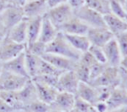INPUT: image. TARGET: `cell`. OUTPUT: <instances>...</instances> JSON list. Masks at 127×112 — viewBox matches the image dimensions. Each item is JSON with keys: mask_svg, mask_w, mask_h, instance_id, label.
I'll list each match as a JSON object with an SVG mask.
<instances>
[{"mask_svg": "<svg viewBox=\"0 0 127 112\" xmlns=\"http://www.w3.org/2000/svg\"><path fill=\"white\" fill-rule=\"evenodd\" d=\"M46 53L68 57L76 61H78L82 56V53L73 47L60 31H59L53 41L46 44Z\"/></svg>", "mask_w": 127, "mask_h": 112, "instance_id": "6da1fadb", "label": "cell"}, {"mask_svg": "<svg viewBox=\"0 0 127 112\" xmlns=\"http://www.w3.org/2000/svg\"><path fill=\"white\" fill-rule=\"evenodd\" d=\"M30 78L2 69L0 74V92H16L21 89Z\"/></svg>", "mask_w": 127, "mask_h": 112, "instance_id": "7a4b0ae2", "label": "cell"}, {"mask_svg": "<svg viewBox=\"0 0 127 112\" xmlns=\"http://www.w3.org/2000/svg\"><path fill=\"white\" fill-rule=\"evenodd\" d=\"M46 15L59 30L63 24L72 18L74 13L72 7L66 2L49 9Z\"/></svg>", "mask_w": 127, "mask_h": 112, "instance_id": "3957f363", "label": "cell"}, {"mask_svg": "<svg viewBox=\"0 0 127 112\" xmlns=\"http://www.w3.org/2000/svg\"><path fill=\"white\" fill-rule=\"evenodd\" d=\"M93 87L111 86L116 87L121 85V73L119 67L107 66L105 69L94 80L89 83Z\"/></svg>", "mask_w": 127, "mask_h": 112, "instance_id": "277c9868", "label": "cell"}, {"mask_svg": "<svg viewBox=\"0 0 127 112\" xmlns=\"http://www.w3.org/2000/svg\"><path fill=\"white\" fill-rule=\"evenodd\" d=\"M27 45L12 41L7 36L0 42V60L2 63L8 61L25 51Z\"/></svg>", "mask_w": 127, "mask_h": 112, "instance_id": "5b68a950", "label": "cell"}, {"mask_svg": "<svg viewBox=\"0 0 127 112\" xmlns=\"http://www.w3.org/2000/svg\"><path fill=\"white\" fill-rule=\"evenodd\" d=\"M74 16L82 20L89 27H106L104 16L99 13L86 7L85 5L73 10Z\"/></svg>", "mask_w": 127, "mask_h": 112, "instance_id": "8992f818", "label": "cell"}, {"mask_svg": "<svg viewBox=\"0 0 127 112\" xmlns=\"http://www.w3.org/2000/svg\"><path fill=\"white\" fill-rule=\"evenodd\" d=\"M79 82V80L73 70L65 71L59 76L56 89L59 92L76 94Z\"/></svg>", "mask_w": 127, "mask_h": 112, "instance_id": "52a82bcc", "label": "cell"}, {"mask_svg": "<svg viewBox=\"0 0 127 112\" xmlns=\"http://www.w3.org/2000/svg\"><path fill=\"white\" fill-rule=\"evenodd\" d=\"M92 45L103 47L107 42L114 38L113 34L107 27H90L86 35Z\"/></svg>", "mask_w": 127, "mask_h": 112, "instance_id": "ba28073f", "label": "cell"}, {"mask_svg": "<svg viewBox=\"0 0 127 112\" xmlns=\"http://www.w3.org/2000/svg\"><path fill=\"white\" fill-rule=\"evenodd\" d=\"M76 95L71 93L59 92L54 101L49 105L50 110L57 112H65L73 109Z\"/></svg>", "mask_w": 127, "mask_h": 112, "instance_id": "9c48e42d", "label": "cell"}, {"mask_svg": "<svg viewBox=\"0 0 127 112\" xmlns=\"http://www.w3.org/2000/svg\"><path fill=\"white\" fill-rule=\"evenodd\" d=\"M0 16L8 30L25 18L22 7L8 4Z\"/></svg>", "mask_w": 127, "mask_h": 112, "instance_id": "30bf717a", "label": "cell"}, {"mask_svg": "<svg viewBox=\"0 0 127 112\" xmlns=\"http://www.w3.org/2000/svg\"><path fill=\"white\" fill-rule=\"evenodd\" d=\"M41 57L52 66H54L55 68L63 72L74 70L77 63V61L68 57L49 53H44L41 56Z\"/></svg>", "mask_w": 127, "mask_h": 112, "instance_id": "8fae6325", "label": "cell"}, {"mask_svg": "<svg viewBox=\"0 0 127 112\" xmlns=\"http://www.w3.org/2000/svg\"><path fill=\"white\" fill-rule=\"evenodd\" d=\"M25 18L43 16L49 10L46 0H29L22 7Z\"/></svg>", "mask_w": 127, "mask_h": 112, "instance_id": "7c38bea8", "label": "cell"}, {"mask_svg": "<svg viewBox=\"0 0 127 112\" xmlns=\"http://www.w3.org/2000/svg\"><path fill=\"white\" fill-rule=\"evenodd\" d=\"M102 49L105 56L107 64L110 66L119 67L122 60V56L115 37L107 42Z\"/></svg>", "mask_w": 127, "mask_h": 112, "instance_id": "4fadbf2b", "label": "cell"}, {"mask_svg": "<svg viewBox=\"0 0 127 112\" xmlns=\"http://www.w3.org/2000/svg\"><path fill=\"white\" fill-rule=\"evenodd\" d=\"M17 94L21 106V112L24 106L38 100L36 88L32 79H30L21 89L17 91Z\"/></svg>", "mask_w": 127, "mask_h": 112, "instance_id": "5bb4252c", "label": "cell"}, {"mask_svg": "<svg viewBox=\"0 0 127 112\" xmlns=\"http://www.w3.org/2000/svg\"><path fill=\"white\" fill-rule=\"evenodd\" d=\"M3 69L30 78L25 64V51L17 57L3 63Z\"/></svg>", "mask_w": 127, "mask_h": 112, "instance_id": "9a60e30c", "label": "cell"}, {"mask_svg": "<svg viewBox=\"0 0 127 112\" xmlns=\"http://www.w3.org/2000/svg\"><path fill=\"white\" fill-rule=\"evenodd\" d=\"M89 27L82 20L73 16L68 21L63 24L59 31L65 34L71 35H87Z\"/></svg>", "mask_w": 127, "mask_h": 112, "instance_id": "2e32d148", "label": "cell"}, {"mask_svg": "<svg viewBox=\"0 0 127 112\" xmlns=\"http://www.w3.org/2000/svg\"><path fill=\"white\" fill-rule=\"evenodd\" d=\"M109 111L127 106V92L121 85L114 88L107 100Z\"/></svg>", "mask_w": 127, "mask_h": 112, "instance_id": "e0dca14e", "label": "cell"}, {"mask_svg": "<svg viewBox=\"0 0 127 112\" xmlns=\"http://www.w3.org/2000/svg\"><path fill=\"white\" fill-rule=\"evenodd\" d=\"M33 82L36 88L38 100L48 105H50L54 101L59 91L54 86H49L42 82L37 80H33Z\"/></svg>", "mask_w": 127, "mask_h": 112, "instance_id": "ac0fdd59", "label": "cell"}, {"mask_svg": "<svg viewBox=\"0 0 127 112\" xmlns=\"http://www.w3.org/2000/svg\"><path fill=\"white\" fill-rule=\"evenodd\" d=\"M58 33L59 30L45 14L42 18L40 33L37 41L45 44H48L55 39Z\"/></svg>", "mask_w": 127, "mask_h": 112, "instance_id": "d6986e66", "label": "cell"}, {"mask_svg": "<svg viewBox=\"0 0 127 112\" xmlns=\"http://www.w3.org/2000/svg\"><path fill=\"white\" fill-rule=\"evenodd\" d=\"M104 20L107 28L113 34L114 37L123 32L127 31V21L121 19L112 13L104 16Z\"/></svg>", "mask_w": 127, "mask_h": 112, "instance_id": "ffe728a7", "label": "cell"}, {"mask_svg": "<svg viewBox=\"0 0 127 112\" xmlns=\"http://www.w3.org/2000/svg\"><path fill=\"white\" fill-rule=\"evenodd\" d=\"M75 95L92 106L95 105L98 101L95 88L88 83L80 81Z\"/></svg>", "mask_w": 127, "mask_h": 112, "instance_id": "44dd1931", "label": "cell"}, {"mask_svg": "<svg viewBox=\"0 0 127 112\" xmlns=\"http://www.w3.org/2000/svg\"><path fill=\"white\" fill-rule=\"evenodd\" d=\"M12 41L18 44L27 45V20L26 18L10 28L7 35Z\"/></svg>", "mask_w": 127, "mask_h": 112, "instance_id": "7402d4cb", "label": "cell"}, {"mask_svg": "<svg viewBox=\"0 0 127 112\" xmlns=\"http://www.w3.org/2000/svg\"><path fill=\"white\" fill-rule=\"evenodd\" d=\"M43 16L35 18H26L27 20V47L32 44L38 40L40 33Z\"/></svg>", "mask_w": 127, "mask_h": 112, "instance_id": "603a6c76", "label": "cell"}, {"mask_svg": "<svg viewBox=\"0 0 127 112\" xmlns=\"http://www.w3.org/2000/svg\"><path fill=\"white\" fill-rule=\"evenodd\" d=\"M42 57L37 56L27 49L25 50V64L27 74L30 78L32 79L37 75L39 67L40 65Z\"/></svg>", "mask_w": 127, "mask_h": 112, "instance_id": "cb8c5ba5", "label": "cell"}, {"mask_svg": "<svg viewBox=\"0 0 127 112\" xmlns=\"http://www.w3.org/2000/svg\"><path fill=\"white\" fill-rule=\"evenodd\" d=\"M63 34L75 50L80 52L81 53L88 51V49L91 46V42L86 35Z\"/></svg>", "mask_w": 127, "mask_h": 112, "instance_id": "d4e9b609", "label": "cell"}, {"mask_svg": "<svg viewBox=\"0 0 127 112\" xmlns=\"http://www.w3.org/2000/svg\"><path fill=\"white\" fill-rule=\"evenodd\" d=\"M85 5L103 16L110 13L109 0H85Z\"/></svg>", "mask_w": 127, "mask_h": 112, "instance_id": "484cf974", "label": "cell"}, {"mask_svg": "<svg viewBox=\"0 0 127 112\" xmlns=\"http://www.w3.org/2000/svg\"><path fill=\"white\" fill-rule=\"evenodd\" d=\"M1 99L14 109L21 112V106L16 92H1Z\"/></svg>", "mask_w": 127, "mask_h": 112, "instance_id": "4316f807", "label": "cell"}, {"mask_svg": "<svg viewBox=\"0 0 127 112\" xmlns=\"http://www.w3.org/2000/svg\"><path fill=\"white\" fill-rule=\"evenodd\" d=\"M63 72V71L55 68L54 66H52V64H50L49 63H48L47 61L42 58L37 75H50L59 77Z\"/></svg>", "mask_w": 127, "mask_h": 112, "instance_id": "83f0119b", "label": "cell"}, {"mask_svg": "<svg viewBox=\"0 0 127 112\" xmlns=\"http://www.w3.org/2000/svg\"><path fill=\"white\" fill-rule=\"evenodd\" d=\"M49 105L37 100L22 109V112H49Z\"/></svg>", "mask_w": 127, "mask_h": 112, "instance_id": "f1b7e54d", "label": "cell"}, {"mask_svg": "<svg viewBox=\"0 0 127 112\" xmlns=\"http://www.w3.org/2000/svg\"><path fill=\"white\" fill-rule=\"evenodd\" d=\"M110 13L127 21V15L124 6L116 0H109Z\"/></svg>", "mask_w": 127, "mask_h": 112, "instance_id": "f546056e", "label": "cell"}, {"mask_svg": "<svg viewBox=\"0 0 127 112\" xmlns=\"http://www.w3.org/2000/svg\"><path fill=\"white\" fill-rule=\"evenodd\" d=\"M107 63H102L97 60H95L91 66L90 69V80L89 83L94 80L95 78H97L99 75L102 73V72L107 67Z\"/></svg>", "mask_w": 127, "mask_h": 112, "instance_id": "4dcf8cb0", "label": "cell"}, {"mask_svg": "<svg viewBox=\"0 0 127 112\" xmlns=\"http://www.w3.org/2000/svg\"><path fill=\"white\" fill-rule=\"evenodd\" d=\"M122 57L127 56V31L123 32L115 36Z\"/></svg>", "mask_w": 127, "mask_h": 112, "instance_id": "1f68e13d", "label": "cell"}, {"mask_svg": "<svg viewBox=\"0 0 127 112\" xmlns=\"http://www.w3.org/2000/svg\"><path fill=\"white\" fill-rule=\"evenodd\" d=\"M88 52L91 53L92 56L97 61H98L100 63H106L105 56H104L102 47L91 44V46H90V47L88 49Z\"/></svg>", "mask_w": 127, "mask_h": 112, "instance_id": "d6a6232c", "label": "cell"}, {"mask_svg": "<svg viewBox=\"0 0 127 112\" xmlns=\"http://www.w3.org/2000/svg\"><path fill=\"white\" fill-rule=\"evenodd\" d=\"M46 44L39 41H37L27 47L26 49L29 50L30 52H31L32 53L41 57L44 53H46Z\"/></svg>", "mask_w": 127, "mask_h": 112, "instance_id": "836d02e7", "label": "cell"}, {"mask_svg": "<svg viewBox=\"0 0 127 112\" xmlns=\"http://www.w3.org/2000/svg\"><path fill=\"white\" fill-rule=\"evenodd\" d=\"M117 87V86H116ZM97 92L98 99V101H104L107 102L108 98L110 96V94L114 88L115 87H111V86H99V87H95Z\"/></svg>", "mask_w": 127, "mask_h": 112, "instance_id": "e575fe53", "label": "cell"}, {"mask_svg": "<svg viewBox=\"0 0 127 112\" xmlns=\"http://www.w3.org/2000/svg\"><path fill=\"white\" fill-rule=\"evenodd\" d=\"M91 106L92 105L76 96L73 109L77 112H88Z\"/></svg>", "mask_w": 127, "mask_h": 112, "instance_id": "d590c367", "label": "cell"}, {"mask_svg": "<svg viewBox=\"0 0 127 112\" xmlns=\"http://www.w3.org/2000/svg\"><path fill=\"white\" fill-rule=\"evenodd\" d=\"M0 112H21L10 106L1 99L0 100Z\"/></svg>", "mask_w": 127, "mask_h": 112, "instance_id": "8d00e7d4", "label": "cell"}, {"mask_svg": "<svg viewBox=\"0 0 127 112\" xmlns=\"http://www.w3.org/2000/svg\"><path fill=\"white\" fill-rule=\"evenodd\" d=\"M8 31L9 30H8L7 27H6L5 24L4 23L3 20L0 16V42L7 36Z\"/></svg>", "mask_w": 127, "mask_h": 112, "instance_id": "74e56055", "label": "cell"}, {"mask_svg": "<svg viewBox=\"0 0 127 112\" xmlns=\"http://www.w3.org/2000/svg\"><path fill=\"white\" fill-rule=\"evenodd\" d=\"M95 108L98 112H108L109 109L107 104V102L104 101H98L95 105H93Z\"/></svg>", "mask_w": 127, "mask_h": 112, "instance_id": "f35d334b", "label": "cell"}, {"mask_svg": "<svg viewBox=\"0 0 127 112\" xmlns=\"http://www.w3.org/2000/svg\"><path fill=\"white\" fill-rule=\"evenodd\" d=\"M85 0H67V3L71 7L73 10L78 9L85 5Z\"/></svg>", "mask_w": 127, "mask_h": 112, "instance_id": "ab89813d", "label": "cell"}, {"mask_svg": "<svg viewBox=\"0 0 127 112\" xmlns=\"http://www.w3.org/2000/svg\"><path fill=\"white\" fill-rule=\"evenodd\" d=\"M46 1H47L49 9H51L57 6H59L60 4H63L64 3H66L67 0H46Z\"/></svg>", "mask_w": 127, "mask_h": 112, "instance_id": "60d3db41", "label": "cell"}, {"mask_svg": "<svg viewBox=\"0 0 127 112\" xmlns=\"http://www.w3.org/2000/svg\"><path fill=\"white\" fill-rule=\"evenodd\" d=\"M119 69L121 73V86L127 92V72L123 71L120 68Z\"/></svg>", "mask_w": 127, "mask_h": 112, "instance_id": "b9f144b4", "label": "cell"}, {"mask_svg": "<svg viewBox=\"0 0 127 112\" xmlns=\"http://www.w3.org/2000/svg\"><path fill=\"white\" fill-rule=\"evenodd\" d=\"M7 1L8 4L23 7L28 0H7Z\"/></svg>", "mask_w": 127, "mask_h": 112, "instance_id": "7bdbcfd3", "label": "cell"}, {"mask_svg": "<svg viewBox=\"0 0 127 112\" xmlns=\"http://www.w3.org/2000/svg\"><path fill=\"white\" fill-rule=\"evenodd\" d=\"M119 68L121 69H122L123 71L127 72V56H124V57H122V60L121 61Z\"/></svg>", "mask_w": 127, "mask_h": 112, "instance_id": "ee69618b", "label": "cell"}, {"mask_svg": "<svg viewBox=\"0 0 127 112\" xmlns=\"http://www.w3.org/2000/svg\"><path fill=\"white\" fill-rule=\"evenodd\" d=\"M8 3L7 0H0V13H1L7 7Z\"/></svg>", "mask_w": 127, "mask_h": 112, "instance_id": "f6af8a7d", "label": "cell"}, {"mask_svg": "<svg viewBox=\"0 0 127 112\" xmlns=\"http://www.w3.org/2000/svg\"><path fill=\"white\" fill-rule=\"evenodd\" d=\"M108 112H127V106L115 109H113V110H110Z\"/></svg>", "mask_w": 127, "mask_h": 112, "instance_id": "bcb514c9", "label": "cell"}, {"mask_svg": "<svg viewBox=\"0 0 127 112\" xmlns=\"http://www.w3.org/2000/svg\"><path fill=\"white\" fill-rule=\"evenodd\" d=\"M88 112H98L97 111V109L95 108V106H91V107L89 108V109H88Z\"/></svg>", "mask_w": 127, "mask_h": 112, "instance_id": "7dc6e473", "label": "cell"}, {"mask_svg": "<svg viewBox=\"0 0 127 112\" xmlns=\"http://www.w3.org/2000/svg\"><path fill=\"white\" fill-rule=\"evenodd\" d=\"M2 69H3V63L0 60V74H1V72L2 71Z\"/></svg>", "mask_w": 127, "mask_h": 112, "instance_id": "c3c4849f", "label": "cell"}, {"mask_svg": "<svg viewBox=\"0 0 127 112\" xmlns=\"http://www.w3.org/2000/svg\"><path fill=\"white\" fill-rule=\"evenodd\" d=\"M116 1H119L121 4H122L123 5L124 4V2H125V0H116Z\"/></svg>", "mask_w": 127, "mask_h": 112, "instance_id": "681fc988", "label": "cell"}, {"mask_svg": "<svg viewBox=\"0 0 127 112\" xmlns=\"http://www.w3.org/2000/svg\"><path fill=\"white\" fill-rule=\"evenodd\" d=\"M77 112L74 109H71V110H69V111H67V112Z\"/></svg>", "mask_w": 127, "mask_h": 112, "instance_id": "f907efd6", "label": "cell"}, {"mask_svg": "<svg viewBox=\"0 0 127 112\" xmlns=\"http://www.w3.org/2000/svg\"><path fill=\"white\" fill-rule=\"evenodd\" d=\"M54 112V111H51V110H50V112Z\"/></svg>", "mask_w": 127, "mask_h": 112, "instance_id": "816d5d0a", "label": "cell"}, {"mask_svg": "<svg viewBox=\"0 0 127 112\" xmlns=\"http://www.w3.org/2000/svg\"><path fill=\"white\" fill-rule=\"evenodd\" d=\"M0 100H1V92H0Z\"/></svg>", "mask_w": 127, "mask_h": 112, "instance_id": "f5cc1de1", "label": "cell"}, {"mask_svg": "<svg viewBox=\"0 0 127 112\" xmlns=\"http://www.w3.org/2000/svg\"><path fill=\"white\" fill-rule=\"evenodd\" d=\"M28 1H29V0H28Z\"/></svg>", "mask_w": 127, "mask_h": 112, "instance_id": "db71d44e", "label": "cell"}]
</instances>
